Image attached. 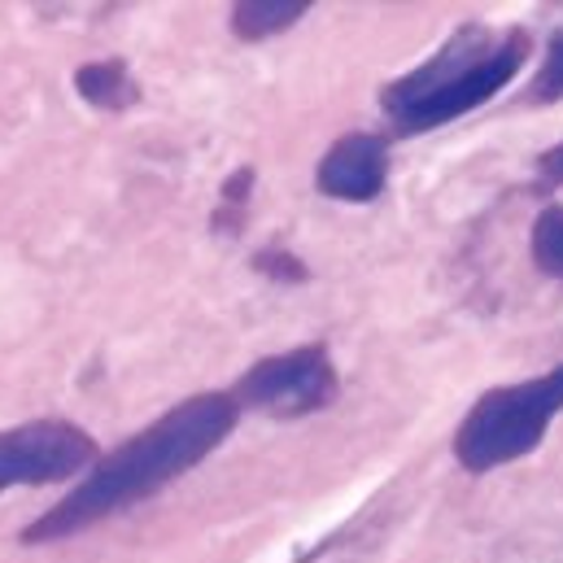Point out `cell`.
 <instances>
[{
    "label": "cell",
    "instance_id": "5b68a950",
    "mask_svg": "<svg viewBox=\"0 0 563 563\" xmlns=\"http://www.w3.org/2000/svg\"><path fill=\"white\" fill-rule=\"evenodd\" d=\"M97 463V441L70 420H31L0 432V489L53 485Z\"/></svg>",
    "mask_w": 563,
    "mask_h": 563
},
{
    "label": "cell",
    "instance_id": "8fae6325",
    "mask_svg": "<svg viewBox=\"0 0 563 563\" xmlns=\"http://www.w3.org/2000/svg\"><path fill=\"white\" fill-rule=\"evenodd\" d=\"M258 267L267 272V276H276V280H284V284H297V280H306V267L301 263H292L288 254H276V250H267V254H258Z\"/></svg>",
    "mask_w": 563,
    "mask_h": 563
},
{
    "label": "cell",
    "instance_id": "7a4b0ae2",
    "mask_svg": "<svg viewBox=\"0 0 563 563\" xmlns=\"http://www.w3.org/2000/svg\"><path fill=\"white\" fill-rule=\"evenodd\" d=\"M525 35H489L481 26H463L432 62L385 88V110L402 132H428L459 114H472L494 92H503L525 66Z\"/></svg>",
    "mask_w": 563,
    "mask_h": 563
},
{
    "label": "cell",
    "instance_id": "277c9868",
    "mask_svg": "<svg viewBox=\"0 0 563 563\" xmlns=\"http://www.w3.org/2000/svg\"><path fill=\"white\" fill-rule=\"evenodd\" d=\"M336 398V372L323 345H301L288 354H272L258 367H250L236 389L232 402L276 416V420H297L310 411H323Z\"/></svg>",
    "mask_w": 563,
    "mask_h": 563
},
{
    "label": "cell",
    "instance_id": "7c38bea8",
    "mask_svg": "<svg viewBox=\"0 0 563 563\" xmlns=\"http://www.w3.org/2000/svg\"><path fill=\"white\" fill-rule=\"evenodd\" d=\"M538 170H542V179H547V184H563V144H555V148H547V153H542Z\"/></svg>",
    "mask_w": 563,
    "mask_h": 563
},
{
    "label": "cell",
    "instance_id": "8992f818",
    "mask_svg": "<svg viewBox=\"0 0 563 563\" xmlns=\"http://www.w3.org/2000/svg\"><path fill=\"white\" fill-rule=\"evenodd\" d=\"M385 179H389V144L372 132L341 136L314 170L319 192H328L336 201H372V197H380Z\"/></svg>",
    "mask_w": 563,
    "mask_h": 563
},
{
    "label": "cell",
    "instance_id": "3957f363",
    "mask_svg": "<svg viewBox=\"0 0 563 563\" xmlns=\"http://www.w3.org/2000/svg\"><path fill=\"white\" fill-rule=\"evenodd\" d=\"M563 411V367L525 380V385H507V389H489L454 432V454L467 472H489L503 467L529 450H538V441L547 437V423Z\"/></svg>",
    "mask_w": 563,
    "mask_h": 563
},
{
    "label": "cell",
    "instance_id": "ba28073f",
    "mask_svg": "<svg viewBox=\"0 0 563 563\" xmlns=\"http://www.w3.org/2000/svg\"><path fill=\"white\" fill-rule=\"evenodd\" d=\"M306 9H310L306 0H241L232 9V31L254 44V40H267L284 26H292Z\"/></svg>",
    "mask_w": 563,
    "mask_h": 563
},
{
    "label": "cell",
    "instance_id": "6da1fadb",
    "mask_svg": "<svg viewBox=\"0 0 563 563\" xmlns=\"http://www.w3.org/2000/svg\"><path fill=\"white\" fill-rule=\"evenodd\" d=\"M236 402L232 394H197L188 402H179L175 411H166L162 420H153L132 441H123L110 459H101L92 467V476L62 498L53 511H44L22 542H57L70 533H84L88 525L153 498L162 485H170L175 476L192 472L214 445L228 441V432L236 428Z\"/></svg>",
    "mask_w": 563,
    "mask_h": 563
},
{
    "label": "cell",
    "instance_id": "52a82bcc",
    "mask_svg": "<svg viewBox=\"0 0 563 563\" xmlns=\"http://www.w3.org/2000/svg\"><path fill=\"white\" fill-rule=\"evenodd\" d=\"M75 88L84 92L88 106L110 110V114L136 106V97H141V88H136V79H132V70H128L123 62H92V66H79Z\"/></svg>",
    "mask_w": 563,
    "mask_h": 563
},
{
    "label": "cell",
    "instance_id": "30bf717a",
    "mask_svg": "<svg viewBox=\"0 0 563 563\" xmlns=\"http://www.w3.org/2000/svg\"><path fill=\"white\" fill-rule=\"evenodd\" d=\"M555 97H563V31L551 40V48H547V62H542V70L533 79L529 101H555Z\"/></svg>",
    "mask_w": 563,
    "mask_h": 563
},
{
    "label": "cell",
    "instance_id": "9c48e42d",
    "mask_svg": "<svg viewBox=\"0 0 563 563\" xmlns=\"http://www.w3.org/2000/svg\"><path fill=\"white\" fill-rule=\"evenodd\" d=\"M533 258L547 276L563 280V206L542 210V219L533 228Z\"/></svg>",
    "mask_w": 563,
    "mask_h": 563
}]
</instances>
